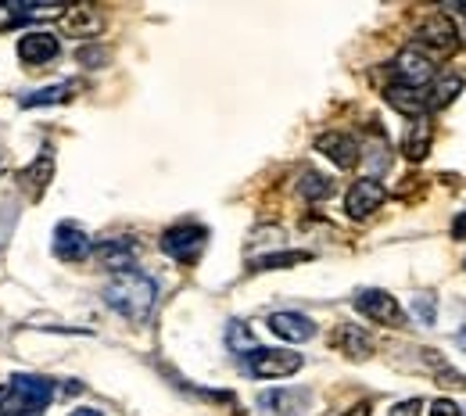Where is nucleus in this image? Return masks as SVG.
<instances>
[{"mask_svg": "<svg viewBox=\"0 0 466 416\" xmlns=\"http://www.w3.org/2000/svg\"><path fill=\"white\" fill-rule=\"evenodd\" d=\"M345 416H370V406H355V410H349Z\"/></svg>", "mask_w": 466, "mask_h": 416, "instance_id": "29", "label": "nucleus"}, {"mask_svg": "<svg viewBox=\"0 0 466 416\" xmlns=\"http://www.w3.org/2000/svg\"><path fill=\"white\" fill-rule=\"evenodd\" d=\"M431 416H466V410L456 406L452 399H438V402H431Z\"/></svg>", "mask_w": 466, "mask_h": 416, "instance_id": "23", "label": "nucleus"}, {"mask_svg": "<svg viewBox=\"0 0 466 416\" xmlns=\"http://www.w3.org/2000/svg\"><path fill=\"white\" fill-rule=\"evenodd\" d=\"M330 345H334V349H341L349 359H370L373 356V338H370L362 327H355V323H341V327L330 334Z\"/></svg>", "mask_w": 466, "mask_h": 416, "instance_id": "15", "label": "nucleus"}, {"mask_svg": "<svg viewBox=\"0 0 466 416\" xmlns=\"http://www.w3.org/2000/svg\"><path fill=\"white\" fill-rule=\"evenodd\" d=\"M416 47H420L423 55H431V58H449V55L460 47V29H456L452 15H449V11L431 15V18L420 25V33H416Z\"/></svg>", "mask_w": 466, "mask_h": 416, "instance_id": "2", "label": "nucleus"}, {"mask_svg": "<svg viewBox=\"0 0 466 416\" xmlns=\"http://www.w3.org/2000/svg\"><path fill=\"white\" fill-rule=\"evenodd\" d=\"M460 90H463V76H456V72H449V76L434 79V83L427 86V116H431V112L449 108V105L460 97Z\"/></svg>", "mask_w": 466, "mask_h": 416, "instance_id": "16", "label": "nucleus"}, {"mask_svg": "<svg viewBox=\"0 0 466 416\" xmlns=\"http://www.w3.org/2000/svg\"><path fill=\"white\" fill-rule=\"evenodd\" d=\"M309 395L305 391H269V395H262L258 402L266 406V410H273V413H280V416H301L305 413V402Z\"/></svg>", "mask_w": 466, "mask_h": 416, "instance_id": "19", "label": "nucleus"}, {"mask_svg": "<svg viewBox=\"0 0 466 416\" xmlns=\"http://www.w3.org/2000/svg\"><path fill=\"white\" fill-rule=\"evenodd\" d=\"M316 151L327 155L338 169H355V166H359V155H362V144H359L355 137H349V133L330 129V133H323V137L316 140Z\"/></svg>", "mask_w": 466, "mask_h": 416, "instance_id": "8", "label": "nucleus"}, {"mask_svg": "<svg viewBox=\"0 0 466 416\" xmlns=\"http://www.w3.org/2000/svg\"><path fill=\"white\" fill-rule=\"evenodd\" d=\"M384 97H388V105L399 112V116H406V119H420V116H427V90H416V86H406V83H388V90H384Z\"/></svg>", "mask_w": 466, "mask_h": 416, "instance_id": "11", "label": "nucleus"}, {"mask_svg": "<svg viewBox=\"0 0 466 416\" xmlns=\"http://www.w3.org/2000/svg\"><path fill=\"white\" fill-rule=\"evenodd\" d=\"M227 345H230V352H237V356H251L255 349H258V341L251 338V330L240 323V320H233L230 330H227Z\"/></svg>", "mask_w": 466, "mask_h": 416, "instance_id": "22", "label": "nucleus"}, {"mask_svg": "<svg viewBox=\"0 0 466 416\" xmlns=\"http://www.w3.org/2000/svg\"><path fill=\"white\" fill-rule=\"evenodd\" d=\"M431 137H434V122H431V116L409 119L406 137H402V155H406L409 162H423L427 151H431Z\"/></svg>", "mask_w": 466, "mask_h": 416, "instance_id": "14", "label": "nucleus"}, {"mask_svg": "<svg viewBox=\"0 0 466 416\" xmlns=\"http://www.w3.org/2000/svg\"><path fill=\"white\" fill-rule=\"evenodd\" d=\"M68 416H101V413H97V410H86V406H83V410H72Z\"/></svg>", "mask_w": 466, "mask_h": 416, "instance_id": "30", "label": "nucleus"}, {"mask_svg": "<svg viewBox=\"0 0 466 416\" xmlns=\"http://www.w3.org/2000/svg\"><path fill=\"white\" fill-rule=\"evenodd\" d=\"M391 72H395V83H406V86H416V90H427V86L434 83V58L423 55L416 44H409L406 51L395 58Z\"/></svg>", "mask_w": 466, "mask_h": 416, "instance_id": "6", "label": "nucleus"}, {"mask_svg": "<svg viewBox=\"0 0 466 416\" xmlns=\"http://www.w3.org/2000/svg\"><path fill=\"white\" fill-rule=\"evenodd\" d=\"M7 388L25 402V406H33L36 413H44L47 406H51V399H55V384L47 380V377H29V373H15L11 380H7Z\"/></svg>", "mask_w": 466, "mask_h": 416, "instance_id": "9", "label": "nucleus"}, {"mask_svg": "<svg viewBox=\"0 0 466 416\" xmlns=\"http://www.w3.org/2000/svg\"><path fill=\"white\" fill-rule=\"evenodd\" d=\"M72 94H76V83H58V86H44V90H36V94H25L18 105H22V108H36V105H65Z\"/></svg>", "mask_w": 466, "mask_h": 416, "instance_id": "20", "label": "nucleus"}, {"mask_svg": "<svg viewBox=\"0 0 466 416\" xmlns=\"http://www.w3.org/2000/svg\"><path fill=\"white\" fill-rule=\"evenodd\" d=\"M266 327L277 338H284V341H309V338H316V323L309 316H301V312H273L266 320Z\"/></svg>", "mask_w": 466, "mask_h": 416, "instance_id": "13", "label": "nucleus"}, {"mask_svg": "<svg viewBox=\"0 0 466 416\" xmlns=\"http://www.w3.org/2000/svg\"><path fill=\"white\" fill-rule=\"evenodd\" d=\"M456 341H460V349L466 352V330H460V334H456Z\"/></svg>", "mask_w": 466, "mask_h": 416, "instance_id": "31", "label": "nucleus"}, {"mask_svg": "<svg viewBox=\"0 0 466 416\" xmlns=\"http://www.w3.org/2000/svg\"><path fill=\"white\" fill-rule=\"evenodd\" d=\"M412 309H416V316H420L423 323H434V295H420Z\"/></svg>", "mask_w": 466, "mask_h": 416, "instance_id": "24", "label": "nucleus"}, {"mask_svg": "<svg viewBox=\"0 0 466 416\" xmlns=\"http://www.w3.org/2000/svg\"><path fill=\"white\" fill-rule=\"evenodd\" d=\"M452 22H456V29L463 33L460 40H463V44H466V4H460V7H456V18H452Z\"/></svg>", "mask_w": 466, "mask_h": 416, "instance_id": "27", "label": "nucleus"}, {"mask_svg": "<svg viewBox=\"0 0 466 416\" xmlns=\"http://www.w3.org/2000/svg\"><path fill=\"white\" fill-rule=\"evenodd\" d=\"M355 312H362L366 320L380 323V327H406V309L388 295V291H377V288H366L351 298Z\"/></svg>", "mask_w": 466, "mask_h": 416, "instance_id": "4", "label": "nucleus"}, {"mask_svg": "<svg viewBox=\"0 0 466 416\" xmlns=\"http://www.w3.org/2000/svg\"><path fill=\"white\" fill-rule=\"evenodd\" d=\"M298 194L305 198V201H327L330 194H334V179L323 177V173H316V169H305L301 177H298Z\"/></svg>", "mask_w": 466, "mask_h": 416, "instance_id": "18", "label": "nucleus"}, {"mask_svg": "<svg viewBox=\"0 0 466 416\" xmlns=\"http://www.w3.org/2000/svg\"><path fill=\"white\" fill-rule=\"evenodd\" d=\"M79 58H83V65H90V68H94V65H101V58H105V51H83Z\"/></svg>", "mask_w": 466, "mask_h": 416, "instance_id": "28", "label": "nucleus"}, {"mask_svg": "<svg viewBox=\"0 0 466 416\" xmlns=\"http://www.w3.org/2000/svg\"><path fill=\"white\" fill-rule=\"evenodd\" d=\"M58 36L55 33H44V29H36V33H25L22 40H18V58L25 61V65H47V61L58 58Z\"/></svg>", "mask_w": 466, "mask_h": 416, "instance_id": "12", "label": "nucleus"}, {"mask_svg": "<svg viewBox=\"0 0 466 416\" xmlns=\"http://www.w3.org/2000/svg\"><path fill=\"white\" fill-rule=\"evenodd\" d=\"M90 251H94V244L83 234V227L58 223V230H55V255H58L61 262H83Z\"/></svg>", "mask_w": 466, "mask_h": 416, "instance_id": "10", "label": "nucleus"}, {"mask_svg": "<svg viewBox=\"0 0 466 416\" xmlns=\"http://www.w3.org/2000/svg\"><path fill=\"white\" fill-rule=\"evenodd\" d=\"M452 238L456 240H466V208L452 219Z\"/></svg>", "mask_w": 466, "mask_h": 416, "instance_id": "26", "label": "nucleus"}, {"mask_svg": "<svg viewBox=\"0 0 466 416\" xmlns=\"http://www.w3.org/2000/svg\"><path fill=\"white\" fill-rule=\"evenodd\" d=\"M97 259H101L108 269L126 273V269H133L137 251H133V244H129V240H105V244H97Z\"/></svg>", "mask_w": 466, "mask_h": 416, "instance_id": "17", "label": "nucleus"}, {"mask_svg": "<svg viewBox=\"0 0 466 416\" xmlns=\"http://www.w3.org/2000/svg\"><path fill=\"white\" fill-rule=\"evenodd\" d=\"M244 370L258 380H277V377H291L301 370V356L291 349H255L251 356H244Z\"/></svg>", "mask_w": 466, "mask_h": 416, "instance_id": "3", "label": "nucleus"}, {"mask_svg": "<svg viewBox=\"0 0 466 416\" xmlns=\"http://www.w3.org/2000/svg\"><path fill=\"white\" fill-rule=\"evenodd\" d=\"M105 301L126 320H147L158 301V284L147 273L126 269V273H116L112 284L105 288Z\"/></svg>", "mask_w": 466, "mask_h": 416, "instance_id": "1", "label": "nucleus"}, {"mask_svg": "<svg viewBox=\"0 0 466 416\" xmlns=\"http://www.w3.org/2000/svg\"><path fill=\"white\" fill-rule=\"evenodd\" d=\"M423 413V402L420 399H406L399 406H391V416H420Z\"/></svg>", "mask_w": 466, "mask_h": 416, "instance_id": "25", "label": "nucleus"}, {"mask_svg": "<svg viewBox=\"0 0 466 416\" xmlns=\"http://www.w3.org/2000/svg\"><path fill=\"white\" fill-rule=\"evenodd\" d=\"M309 259H312L309 251H277V255H262V259H255L251 269H255V273H262V269H288V266L309 262Z\"/></svg>", "mask_w": 466, "mask_h": 416, "instance_id": "21", "label": "nucleus"}, {"mask_svg": "<svg viewBox=\"0 0 466 416\" xmlns=\"http://www.w3.org/2000/svg\"><path fill=\"white\" fill-rule=\"evenodd\" d=\"M384 201H388V190L380 179H359L345 194V212H349V219H370Z\"/></svg>", "mask_w": 466, "mask_h": 416, "instance_id": "7", "label": "nucleus"}, {"mask_svg": "<svg viewBox=\"0 0 466 416\" xmlns=\"http://www.w3.org/2000/svg\"><path fill=\"white\" fill-rule=\"evenodd\" d=\"M205 244H208V230L198 223H179L162 234V251L176 262H194L205 251Z\"/></svg>", "mask_w": 466, "mask_h": 416, "instance_id": "5", "label": "nucleus"}]
</instances>
